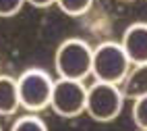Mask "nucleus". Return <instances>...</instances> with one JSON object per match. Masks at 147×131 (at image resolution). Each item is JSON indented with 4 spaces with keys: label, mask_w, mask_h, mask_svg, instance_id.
I'll use <instances>...</instances> for the list:
<instances>
[{
    "label": "nucleus",
    "mask_w": 147,
    "mask_h": 131,
    "mask_svg": "<svg viewBox=\"0 0 147 131\" xmlns=\"http://www.w3.org/2000/svg\"><path fill=\"white\" fill-rule=\"evenodd\" d=\"M11 131H48V125L35 113H31V115L19 117L15 123H13Z\"/></svg>",
    "instance_id": "nucleus-10"
},
{
    "label": "nucleus",
    "mask_w": 147,
    "mask_h": 131,
    "mask_svg": "<svg viewBox=\"0 0 147 131\" xmlns=\"http://www.w3.org/2000/svg\"><path fill=\"white\" fill-rule=\"evenodd\" d=\"M87 106V85L85 81H75V79H62L58 77L54 81L50 108L58 117L73 119L85 113Z\"/></svg>",
    "instance_id": "nucleus-5"
},
{
    "label": "nucleus",
    "mask_w": 147,
    "mask_h": 131,
    "mask_svg": "<svg viewBox=\"0 0 147 131\" xmlns=\"http://www.w3.org/2000/svg\"><path fill=\"white\" fill-rule=\"evenodd\" d=\"M124 94L120 85L95 81L87 87V106L85 113L97 123H110L122 113Z\"/></svg>",
    "instance_id": "nucleus-4"
},
{
    "label": "nucleus",
    "mask_w": 147,
    "mask_h": 131,
    "mask_svg": "<svg viewBox=\"0 0 147 131\" xmlns=\"http://www.w3.org/2000/svg\"><path fill=\"white\" fill-rule=\"evenodd\" d=\"M93 65V48L81 38H68L56 48L54 67L58 77L85 81V77L91 75Z\"/></svg>",
    "instance_id": "nucleus-1"
},
{
    "label": "nucleus",
    "mask_w": 147,
    "mask_h": 131,
    "mask_svg": "<svg viewBox=\"0 0 147 131\" xmlns=\"http://www.w3.org/2000/svg\"><path fill=\"white\" fill-rule=\"evenodd\" d=\"M93 0H56V6L68 17H81L91 8Z\"/></svg>",
    "instance_id": "nucleus-9"
},
{
    "label": "nucleus",
    "mask_w": 147,
    "mask_h": 131,
    "mask_svg": "<svg viewBox=\"0 0 147 131\" xmlns=\"http://www.w3.org/2000/svg\"><path fill=\"white\" fill-rule=\"evenodd\" d=\"M27 4H31L35 8H48V6L56 4V0H27Z\"/></svg>",
    "instance_id": "nucleus-13"
},
{
    "label": "nucleus",
    "mask_w": 147,
    "mask_h": 131,
    "mask_svg": "<svg viewBox=\"0 0 147 131\" xmlns=\"http://www.w3.org/2000/svg\"><path fill=\"white\" fill-rule=\"evenodd\" d=\"M0 75H2V73H0Z\"/></svg>",
    "instance_id": "nucleus-15"
},
{
    "label": "nucleus",
    "mask_w": 147,
    "mask_h": 131,
    "mask_svg": "<svg viewBox=\"0 0 147 131\" xmlns=\"http://www.w3.org/2000/svg\"><path fill=\"white\" fill-rule=\"evenodd\" d=\"M120 46L129 56L131 65L147 63V23H131L122 31Z\"/></svg>",
    "instance_id": "nucleus-6"
},
{
    "label": "nucleus",
    "mask_w": 147,
    "mask_h": 131,
    "mask_svg": "<svg viewBox=\"0 0 147 131\" xmlns=\"http://www.w3.org/2000/svg\"><path fill=\"white\" fill-rule=\"evenodd\" d=\"M0 131H2V127H0Z\"/></svg>",
    "instance_id": "nucleus-14"
},
{
    "label": "nucleus",
    "mask_w": 147,
    "mask_h": 131,
    "mask_svg": "<svg viewBox=\"0 0 147 131\" xmlns=\"http://www.w3.org/2000/svg\"><path fill=\"white\" fill-rule=\"evenodd\" d=\"M21 108L17 79L11 75H0V117H11Z\"/></svg>",
    "instance_id": "nucleus-7"
},
{
    "label": "nucleus",
    "mask_w": 147,
    "mask_h": 131,
    "mask_svg": "<svg viewBox=\"0 0 147 131\" xmlns=\"http://www.w3.org/2000/svg\"><path fill=\"white\" fill-rule=\"evenodd\" d=\"M56 79L50 77V73L44 69H25L17 77L19 98H21V108L29 113H40L44 108H50V98L54 89Z\"/></svg>",
    "instance_id": "nucleus-3"
},
{
    "label": "nucleus",
    "mask_w": 147,
    "mask_h": 131,
    "mask_svg": "<svg viewBox=\"0 0 147 131\" xmlns=\"http://www.w3.org/2000/svg\"><path fill=\"white\" fill-rule=\"evenodd\" d=\"M23 4H27V0H0V17L2 19L15 17L23 8Z\"/></svg>",
    "instance_id": "nucleus-12"
},
{
    "label": "nucleus",
    "mask_w": 147,
    "mask_h": 131,
    "mask_svg": "<svg viewBox=\"0 0 147 131\" xmlns=\"http://www.w3.org/2000/svg\"><path fill=\"white\" fill-rule=\"evenodd\" d=\"M133 121L141 131H147V96L133 100Z\"/></svg>",
    "instance_id": "nucleus-11"
},
{
    "label": "nucleus",
    "mask_w": 147,
    "mask_h": 131,
    "mask_svg": "<svg viewBox=\"0 0 147 131\" xmlns=\"http://www.w3.org/2000/svg\"><path fill=\"white\" fill-rule=\"evenodd\" d=\"M131 60L122 50L120 42H102L100 46L93 48V65L91 75L95 81L122 85L124 77L131 71Z\"/></svg>",
    "instance_id": "nucleus-2"
},
{
    "label": "nucleus",
    "mask_w": 147,
    "mask_h": 131,
    "mask_svg": "<svg viewBox=\"0 0 147 131\" xmlns=\"http://www.w3.org/2000/svg\"><path fill=\"white\" fill-rule=\"evenodd\" d=\"M120 87H122L124 98H131V100L147 96V63L133 65Z\"/></svg>",
    "instance_id": "nucleus-8"
}]
</instances>
